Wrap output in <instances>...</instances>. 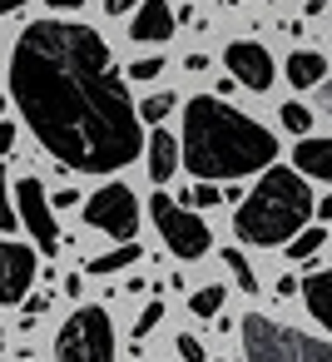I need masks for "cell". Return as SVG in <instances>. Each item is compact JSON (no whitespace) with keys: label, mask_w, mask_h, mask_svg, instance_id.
Returning a JSON list of instances; mask_svg holds the SVG:
<instances>
[{"label":"cell","mask_w":332,"mask_h":362,"mask_svg":"<svg viewBox=\"0 0 332 362\" xmlns=\"http://www.w3.org/2000/svg\"><path fill=\"white\" fill-rule=\"evenodd\" d=\"M322 243H327V228H322V223H307V228H302V233L287 243V258H292V263H307V258H312Z\"/></svg>","instance_id":"cell-17"},{"label":"cell","mask_w":332,"mask_h":362,"mask_svg":"<svg viewBox=\"0 0 332 362\" xmlns=\"http://www.w3.org/2000/svg\"><path fill=\"white\" fill-rule=\"evenodd\" d=\"M312 214H317V218H322V228H327V223H332V194H322V199H317V209H312Z\"/></svg>","instance_id":"cell-30"},{"label":"cell","mask_w":332,"mask_h":362,"mask_svg":"<svg viewBox=\"0 0 332 362\" xmlns=\"http://www.w3.org/2000/svg\"><path fill=\"white\" fill-rule=\"evenodd\" d=\"M174 347H179V357H184V362H203V342H198L194 332H184Z\"/></svg>","instance_id":"cell-26"},{"label":"cell","mask_w":332,"mask_h":362,"mask_svg":"<svg viewBox=\"0 0 332 362\" xmlns=\"http://www.w3.org/2000/svg\"><path fill=\"white\" fill-rule=\"evenodd\" d=\"M139 6H144V0H105L109 16H129V11H139Z\"/></svg>","instance_id":"cell-28"},{"label":"cell","mask_w":332,"mask_h":362,"mask_svg":"<svg viewBox=\"0 0 332 362\" xmlns=\"http://www.w3.org/2000/svg\"><path fill=\"white\" fill-rule=\"evenodd\" d=\"M159 322H164V303L154 298V303H144V313H139V322H134V337H149Z\"/></svg>","instance_id":"cell-24"},{"label":"cell","mask_w":332,"mask_h":362,"mask_svg":"<svg viewBox=\"0 0 332 362\" xmlns=\"http://www.w3.org/2000/svg\"><path fill=\"white\" fill-rule=\"evenodd\" d=\"M317 105L332 115V80H322V85H317Z\"/></svg>","instance_id":"cell-31"},{"label":"cell","mask_w":332,"mask_h":362,"mask_svg":"<svg viewBox=\"0 0 332 362\" xmlns=\"http://www.w3.org/2000/svg\"><path fill=\"white\" fill-rule=\"evenodd\" d=\"M218 308H223V288H218V283H208V288H198V293L189 298V313H194V317H218Z\"/></svg>","instance_id":"cell-20"},{"label":"cell","mask_w":332,"mask_h":362,"mask_svg":"<svg viewBox=\"0 0 332 362\" xmlns=\"http://www.w3.org/2000/svg\"><path fill=\"white\" fill-rule=\"evenodd\" d=\"M45 308H50V298H45V293H35V298H25V327H30V322H35V317H40Z\"/></svg>","instance_id":"cell-27"},{"label":"cell","mask_w":332,"mask_h":362,"mask_svg":"<svg viewBox=\"0 0 332 362\" xmlns=\"http://www.w3.org/2000/svg\"><path fill=\"white\" fill-rule=\"evenodd\" d=\"M174 105H179V100H174V95H149V100H144V105H139V119H144V124H154V129H159V124H164V119H169V115H174Z\"/></svg>","instance_id":"cell-21"},{"label":"cell","mask_w":332,"mask_h":362,"mask_svg":"<svg viewBox=\"0 0 332 362\" xmlns=\"http://www.w3.org/2000/svg\"><path fill=\"white\" fill-rule=\"evenodd\" d=\"M20 6H25V0H0V16H16Z\"/></svg>","instance_id":"cell-36"},{"label":"cell","mask_w":332,"mask_h":362,"mask_svg":"<svg viewBox=\"0 0 332 362\" xmlns=\"http://www.w3.org/2000/svg\"><path fill=\"white\" fill-rule=\"evenodd\" d=\"M179 149H184V169L194 179L218 184V179H248L258 169H273L278 139L243 110L223 105L218 95H194V100H184Z\"/></svg>","instance_id":"cell-2"},{"label":"cell","mask_w":332,"mask_h":362,"mask_svg":"<svg viewBox=\"0 0 332 362\" xmlns=\"http://www.w3.org/2000/svg\"><path fill=\"white\" fill-rule=\"evenodd\" d=\"M302 298H307V313L332 332V268H322V273H312L307 283H302Z\"/></svg>","instance_id":"cell-15"},{"label":"cell","mask_w":332,"mask_h":362,"mask_svg":"<svg viewBox=\"0 0 332 362\" xmlns=\"http://www.w3.org/2000/svg\"><path fill=\"white\" fill-rule=\"evenodd\" d=\"M218 199H223V194H218L213 184H203V179H198L194 189H184V209H189V214H198V209H213Z\"/></svg>","instance_id":"cell-23"},{"label":"cell","mask_w":332,"mask_h":362,"mask_svg":"<svg viewBox=\"0 0 332 362\" xmlns=\"http://www.w3.org/2000/svg\"><path fill=\"white\" fill-rule=\"evenodd\" d=\"M278 119H283V129H287V134H302V139H307V129H312V110H307V105H297V100H287V105L278 110Z\"/></svg>","instance_id":"cell-19"},{"label":"cell","mask_w":332,"mask_h":362,"mask_svg":"<svg viewBox=\"0 0 332 362\" xmlns=\"http://www.w3.org/2000/svg\"><path fill=\"white\" fill-rule=\"evenodd\" d=\"M174 35V11H169V0H144V6L134 11V25H129V40L139 45H159Z\"/></svg>","instance_id":"cell-11"},{"label":"cell","mask_w":332,"mask_h":362,"mask_svg":"<svg viewBox=\"0 0 332 362\" xmlns=\"http://www.w3.org/2000/svg\"><path fill=\"white\" fill-rule=\"evenodd\" d=\"M80 214H85V223H90L95 233H109V238H119V243H134V233H139V199H134L129 184H105V189H95V194L80 204Z\"/></svg>","instance_id":"cell-7"},{"label":"cell","mask_w":332,"mask_h":362,"mask_svg":"<svg viewBox=\"0 0 332 362\" xmlns=\"http://www.w3.org/2000/svg\"><path fill=\"white\" fill-rule=\"evenodd\" d=\"M0 347H6V327H0Z\"/></svg>","instance_id":"cell-37"},{"label":"cell","mask_w":332,"mask_h":362,"mask_svg":"<svg viewBox=\"0 0 332 362\" xmlns=\"http://www.w3.org/2000/svg\"><path fill=\"white\" fill-rule=\"evenodd\" d=\"M70 204H80V194H75V189H60V194H55V209H70Z\"/></svg>","instance_id":"cell-33"},{"label":"cell","mask_w":332,"mask_h":362,"mask_svg":"<svg viewBox=\"0 0 332 362\" xmlns=\"http://www.w3.org/2000/svg\"><path fill=\"white\" fill-rule=\"evenodd\" d=\"M139 258H144V248H139V243H119V248H109V253L90 258V268H85V273H95V278H109V273H124V268H134Z\"/></svg>","instance_id":"cell-16"},{"label":"cell","mask_w":332,"mask_h":362,"mask_svg":"<svg viewBox=\"0 0 332 362\" xmlns=\"http://www.w3.org/2000/svg\"><path fill=\"white\" fill-rule=\"evenodd\" d=\"M292 169H297L302 179H322V184H332V139H317V134L297 139V149H292Z\"/></svg>","instance_id":"cell-13"},{"label":"cell","mask_w":332,"mask_h":362,"mask_svg":"<svg viewBox=\"0 0 332 362\" xmlns=\"http://www.w3.org/2000/svg\"><path fill=\"white\" fill-rule=\"evenodd\" d=\"M35 273H40L35 248H25V243H0V303H6V308L30 298Z\"/></svg>","instance_id":"cell-10"},{"label":"cell","mask_w":332,"mask_h":362,"mask_svg":"<svg viewBox=\"0 0 332 362\" xmlns=\"http://www.w3.org/2000/svg\"><path fill=\"white\" fill-rule=\"evenodd\" d=\"M292 293H297V278H292V273H287V278H278V298H292Z\"/></svg>","instance_id":"cell-35"},{"label":"cell","mask_w":332,"mask_h":362,"mask_svg":"<svg viewBox=\"0 0 332 362\" xmlns=\"http://www.w3.org/2000/svg\"><path fill=\"white\" fill-rule=\"evenodd\" d=\"M11 95L40 149L75 174H114L149 144L129 80L95 25L30 21L11 50Z\"/></svg>","instance_id":"cell-1"},{"label":"cell","mask_w":332,"mask_h":362,"mask_svg":"<svg viewBox=\"0 0 332 362\" xmlns=\"http://www.w3.org/2000/svg\"><path fill=\"white\" fill-rule=\"evenodd\" d=\"M65 293H70V298H80V293H85V278H80V273H70V278H65Z\"/></svg>","instance_id":"cell-34"},{"label":"cell","mask_w":332,"mask_h":362,"mask_svg":"<svg viewBox=\"0 0 332 362\" xmlns=\"http://www.w3.org/2000/svg\"><path fill=\"white\" fill-rule=\"evenodd\" d=\"M149 214H154V228H159V238H164V248H169L174 258H203V253H208L213 233H208V223H203L198 214H189V209L174 204L169 194H154V199H149Z\"/></svg>","instance_id":"cell-6"},{"label":"cell","mask_w":332,"mask_h":362,"mask_svg":"<svg viewBox=\"0 0 332 362\" xmlns=\"http://www.w3.org/2000/svg\"><path fill=\"white\" fill-rule=\"evenodd\" d=\"M312 209H317V199H312L307 179L287 164H273V169H263L253 194H243V204L233 209V233L253 248H287L307 228Z\"/></svg>","instance_id":"cell-3"},{"label":"cell","mask_w":332,"mask_h":362,"mask_svg":"<svg viewBox=\"0 0 332 362\" xmlns=\"http://www.w3.org/2000/svg\"><path fill=\"white\" fill-rule=\"evenodd\" d=\"M0 115H6V95H0Z\"/></svg>","instance_id":"cell-38"},{"label":"cell","mask_w":332,"mask_h":362,"mask_svg":"<svg viewBox=\"0 0 332 362\" xmlns=\"http://www.w3.org/2000/svg\"><path fill=\"white\" fill-rule=\"evenodd\" d=\"M238 337H243L248 362H332V342H322L312 332H297V327H283L263 313L238 317Z\"/></svg>","instance_id":"cell-4"},{"label":"cell","mask_w":332,"mask_h":362,"mask_svg":"<svg viewBox=\"0 0 332 362\" xmlns=\"http://www.w3.org/2000/svg\"><path fill=\"white\" fill-rule=\"evenodd\" d=\"M283 80H287L292 90H317V85L327 80V60H322L317 50H292V55L283 60Z\"/></svg>","instance_id":"cell-14"},{"label":"cell","mask_w":332,"mask_h":362,"mask_svg":"<svg viewBox=\"0 0 332 362\" xmlns=\"http://www.w3.org/2000/svg\"><path fill=\"white\" fill-rule=\"evenodd\" d=\"M20 214H16V199H11V174H6V159H0V233H16Z\"/></svg>","instance_id":"cell-18"},{"label":"cell","mask_w":332,"mask_h":362,"mask_svg":"<svg viewBox=\"0 0 332 362\" xmlns=\"http://www.w3.org/2000/svg\"><path fill=\"white\" fill-rule=\"evenodd\" d=\"M144 154H149L144 164H149V179H154V184H169L174 169L184 164V149H179V139H174L169 129H154L149 144H144Z\"/></svg>","instance_id":"cell-12"},{"label":"cell","mask_w":332,"mask_h":362,"mask_svg":"<svg viewBox=\"0 0 332 362\" xmlns=\"http://www.w3.org/2000/svg\"><path fill=\"white\" fill-rule=\"evenodd\" d=\"M223 263H228V273L238 278L243 293H258V278H253V268H248V258H243L238 248H223Z\"/></svg>","instance_id":"cell-22"},{"label":"cell","mask_w":332,"mask_h":362,"mask_svg":"<svg viewBox=\"0 0 332 362\" xmlns=\"http://www.w3.org/2000/svg\"><path fill=\"white\" fill-rule=\"evenodd\" d=\"M129 75H134V80H159V75H164V60H159V55L134 60V65H129Z\"/></svg>","instance_id":"cell-25"},{"label":"cell","mask_w":332,"mask_h":362,"mask_svg":"<svg viewBox=\"0 0 332 362\" xmlns=\"http://www.w3.org/2000/svg\"><path fill=\"white\" fill-rule=\"evenodd\" d=\"M55 362H114V322L95 303L75 308L55 337Z\"/></svg>","instance_id":"cell-5"},{"label":"cell","mask_w":332,"mask_h":362,"mask_svg":"<svg viewBox=\"0 0 332 362\" xmlns=\"http://www.w3.org/2000/svg\"><path fill=\"white\" fill-rule=\"evenodd\" d=\"M16 214H20V223L30 228L35 248L55 258V253H60V223H55V209H50V194H45L40 179H20V184H16Z\"/></svg>","instance_id":"cell-8"},{"label":"cell","mask_w":332,"mask_h":362,"mask_svg":"<svg viewBox=\"0 0 332 362\" xmlns=\"http://www.w3.org/2000/svg\"><path fill=\"white\" fill-rule=\"evenodd\" d=\"M45 6H50V16H55V11H80L85 0H45Z\"/></svg>","instance_id":"cell-32"},{"label":"cell","mask_w":332,"mask_h":362,"mask_svg":"<svg viewBox=\"0 0 332 362\" xmlns=\"http://www.w3.org/2000/svg\"><path fill=\"white\" fill-rule=\"evenodd\" d=\"M11 144H16V124L0 119V154H11Z\"/></svg>","instance_id":"cell-29"},{"label":"cell","mask_w":332,"mask_h":362,"mask_svg":"<svg viewBox=\"0 0 332 362\" xmlns=\"http://www.w3.org/2000/svg\"><path fill=\"white\" fill-rule=\"evenodd\" d=\"M223 65H228V75H233L243 90H253V95H268L273 80H278L273 55H268L263 45H253V40H233V45L223 50Z\"/></svg>","instance_id":"cell-9"}]
</instances>
